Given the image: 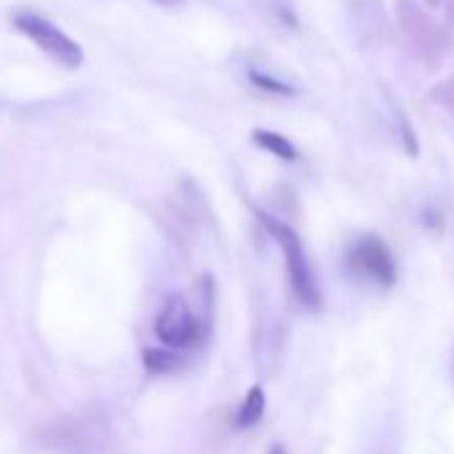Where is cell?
<instances>
[{
    "label": "cell",
    "mask_w": 454,
    "mask_h": 454,
    "mask_svg": "<svg viewBox=\"0 0 454 454\" xmlns=\"http://www.w3.org/2000/svg\"><path fill=\"white\" fill-rule=\"evenodd\" d=\"M257 219L262 222V227L270 233V239L284 252L286 278H289V286H292L294 297L300 300V305L308 310H318L321 308V289H318L316 273L310 268V260L305 254V247H302V239L297 236V231L292 224H286L281 216H273V214L260 211V208H257Z\"/></svg>",
    "instance_id": "cell-1"
},
{
    "label": "cell",
    "mask_w": 454,
    "mask_h": 454,
    "mask_svg": "<svg viewBox=\"0 0 454 454\" xmlns=\"http://www.w3.org/2000/svg\"><path fill=\"white\" fill-rule=\"evenodd\" d=\"M153 332H155L158 342L168 350H176V353L192 350L206 342L208 318H200L182 294H171L160 305V310L153 321Z\"/></svg>",
    "instance_id": "cell-2"
},
{
    "label": "cell",
    "mask_w": 454,
    "mask_h": 454,
    "mask_svg": "<svg viewBox=\"0 0 454 454\" xmlns=\"http://www.w3.org/2000/svg\"><path fill=\"white\" fill-rule=\"evenodd\" d=\"M14 27L33 41L51 62L67 67V70H78L83 65V49L65 33L59 30L51 20L35 14V12H20L14 14Z\"/></svg>",
    "instance_id": "cell-3"
},
{
    "label": "cell",
    "mask_w": 454,
    "mask_h": 454,
    "mask_svg": "<svg viewBox=\"0 0 454 454\" xmlns=\"http://www.w3.org/2000/svg\"><path fill=\"white\" fill-rule=\"evenodd\" d=\"M345 265L353 276L366 278L385 289L395 286V281H398L395 257L380 236H361L356 244H350V249L345 254Z\"/></svg>",
    "instance_id": "cell-4"
},
{
    "label": "cell",
    "mask_w": 454,
    "mask_h": 454,
    "mask_svg": "<svg viewBox=\"0 0 454 454\" xmlns=\"http://www.w3.org/2000/svg\"><path fill=\"white\" fill-rule=\"evenodd\" d=\"M393 6H395L398 27L403 30L406 41L419 54V59L427 67L438 65V59L443 54V33L438 30V25L433 22V17L425 14L417 4H411V0H395Z\"/></svg>",
    "instance_id": "cell-5"
},
{
    "label": "cell",
    "mask_w": 454,
    "mask_h": 454,
    "mask_svg": "<svg viewBox=\"0 0 454 454\" xmlns=\"http://www.w3.org/2000/svg\"><path fill=\"white\" fill-rule=\"evenodd\" d=\"M265 406H268V395L262 385H252L249 393L244 395L239 411H236V427L239 430H252L254 425H260V419L265 417Z\"/></svg>",
    "instance_id": "cell-6"
},
{
    "label": "cell",
    "mask_w": 454,
    "mask_h": 454,
    "mask_svg": "<svg viewBox=\"0 0 454 454\" xmlns=\"http://www.w3.org/2000/svg\"><path fill=\"white\" fill-rule=\"evenodd\" d=\"M252 142H254L257 147H262L265 153H270V155H276V158L286 160V163H292V160H297V158H300L297 147H294L284 134H278V131H270V129H254V131H252Z\"/></svg>",
    "instance_id": "cell-7"
},
{
    "label": "cell",
    "mask_w": 454,
    "mask_h": 454,
    "mask_svg": "<svg viewBox=\"0 0 454 454\" xmlns=\"http://www.w3.org/2000/svg\"><path fill=\"white\" fill-rule=\"evenodd\" d=\"M142 364H145V372L153 374V377H160V374H171L182 366V358L176 350H168V348H145L142 353Z\"/></svg>",
    "instance_id": "cell-8"
},
{
    "label": "cell",
    "mask_w": 454,
    "mask_h": 454,
    "mask_svg": "<svg viewBox=\"0 0 454 454\" xmlns=\"http://www.w3.org/2000/svg\"><path fill=\"white\" fill-rule=\"evenodd\" d=\"M249 81H252V86H257V89H262V91H268V94H278V97H297V89H294V86H289L286 81L273 78V75H268V73L249 70Z\"/></svg>",
    "instance_id": "cell-9"
},
{
    "label": "cell",
    "mask_w": 454,
    "mask_h": 454,
    "mask_svg": "<svg viewBox=\"0 0 454 454\" xmlns=\"http://www.w3.org/2000/svg\"><path fill=\"white\" fill-rule=\"evenodd\" d=\"M430 99H433V102H438L441 107H446V110L454 115V75H451V78H446V81H441L438 86H433Z\"/></svg>",
    "instance_id": "cell-10"
},
{
    "label": "cell",
    "mask_w": 454,
    "mask_h": 454,
    "mask_svg": "<svg viewBox=\"0 0 454 454\" xmlns=\"http://www.w3.org/2000/svg\"><path fill=\"white\" fill-rule=\"evenodd\" d=\"M398 129H401V139H403V147H406L409 158H417L419 155V145H417L414 129H411V123H409V118L403 113H398Z\"/></svg>",
    "instance_id": "cell-11"
},
{
    "label": "cell",
    "mask_w": 454,
    "mask_h": 454,
    "mask_svg": "<svg viewBox=\"0 0 454 454\" xmlns=\"http://www.w3.org/2000/svg\"><path fill=\"white\" fill-rule=\"evenodd\" d=\"M419 219H422L425 227H430V231H443V216L435 208H425Z\"/></svg>",
    "instance_id": "cell-12"
},
{
    "label": "cell",
    "mask_w": 454,
    "mask_h": 454,
    "mask_svg": "<svg viewBox=\"0 0 454 454\" xmlns=\"http://www.w3.org/2000/svg\"><path fill=\"white\" fill-rule=\"evenodd\" d=\"M155 4H160L166 9H174V6H182V0H155Z\"/></svg>",
    "instance_id": "cell-13"
},
{
    "label": "cell",
    "mask_w": 454,
    "mask_h": 454,
    "mask_svg": "<svg viewBox=\"0 0 454 454\" xmlns=\"http://www.w3.org/2000/svg\"><path fill=\"white\" fill-rule=\"evenodd\" d=\"M268 454H286V449H284V446H281V443H273V446H270V451H268Z\"/></svg>",
    "instance_id": "cell-14"
},
{
    "label": "cell",
    "mask_w": 454,
    "mask_h": 454,
    "mask_svg": "<svg viewBox=\"0 0 454 454\" xmlns=\"http://www.w3.org/2000/svg\"><path fill=\"white\" fill-rule=\"evenodd\" d=\"M425 4H427V9H433V12L441 9V0H425Z\"/></svg>",
    "instance_id": "cell-15"
}]
</instances>
